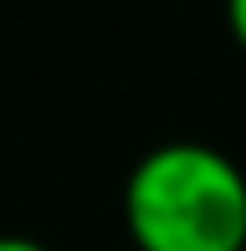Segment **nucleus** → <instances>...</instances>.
<instances>
[{"mask_svg": "<svg viewBox=\"0 0 246 251\" xmlns=\"http://www.w3.org/2000/svg\"><path fill=\"white\" fill-rule=\"evenodd\" d=\"M226 31H231V41L246 51V0H226Z\"/></svg>", "mask_w": 246, "mask_h": 251, "instance_id": "f03ea898", "label": "nucleus"}, {"mask_svg": "<svg viewBox=\"0 0 246 251\" xmlns=\"http://www.w3.org/2000/svg\"><path fill=\"white\" fill-rule=\"evenodd\" d=\"M133 251H246V169L216 144L170 139L123 179Z\"/></svg>", "mask_w": 246, "mask_h": 251, "instance_id": "f257e3e1", "label": "nucleus"}, {"mask_svg": "<svg viewBox=\"0 0 246 251\" xmlns=\"http://www.w3.org/2000/svg\"><path fill=\"white\" fill-rule=\"evenodd\" d=\"M0 251H57V246L36 241V236H16V231H0Z\"/></svg>", "mask_w": 246, "mask_h": 251, "instance_id": "7ed1b4c3", "label": "nucleus"}]
</instances>
